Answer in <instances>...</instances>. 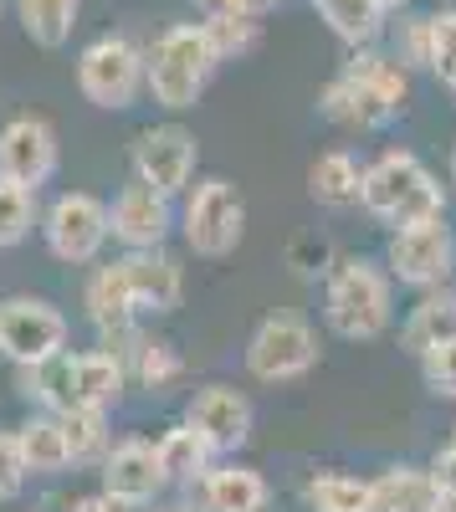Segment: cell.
<instances>
[{"mask_svg":"<svg viewBox=\"0 0 456 512\" xmlns=\"http://www.w3.org/2000/svg\"><path fill=\"white\" fill-rule=\"evenodd\" d=\"M405 98H410V67L395 52L359 47L344 62V72L318 93V113L349 128V134H380L400 118Z\"/></svg>","mask_w":456,"mask_h":512,"instance_id":"obj_1","label":"cell"},{"mask_svg":"<svg viewBox=\"0 0 456 512\" xmlns=\"http://www.w3.org/2000/svg\"><path fill=\"white\" fill-rule=\"evenodd\" d=\"M323 318L349 344H369L395 323V277L369 256H339L323 277Z\"/></svg>","mask_w":456,"mask_h":512,"instance_id":"obj_2","label":"cell"},{"mask_svg":"<svg viewBox=\"0 0 456 512\" xmlns=\"http://www.w3.org/2000/svg\"><path fill=\"white\" fill-rule=\"evenodd\" d=\"M359 205L385 226H416L431 216H446V190L410 149H385L364 164Z\"/></svg>","mask_w":456,"mask_h":512,"instance_id":"obj_3","label":"cell"},{"mask_svg":"<svg viewBox=\"0 0 456 512\" xmlns=\"http://www.w3.org/2000/svg\"><path fill=\"white\" fill-rule=\"evenodd\" d=\"M221 57L211 52L200 21H180L170 31L154 36V47H144V77H149V98L170 113H185L200 103V93L211 88Z\"/></svg>","mask_w":456,"mask_h":512,"instance_id":"obj_4","label":"cell"},{"mask_svg":"<svg viewBox=\"0 0 456 512\" xmlns=\"http://www.w3.org/2000/svg\"><path fill=\"white\" fill-rule=\"evenodd\" d=\"M77 93L88 98L103 113H123L134 108L149 93V77H144V47L134 36H98L77 52Z\"/></svg>","mask_w":456,"mask_h":512,"instance_id":"obj_5","label":"cell"},{"mask_svg":"<svg viewBox=\"0 0 456 512\" xmlns=\"http://www.w3.org/2000/svg\"><path fill=\"white\" fill-rule=\"evenodd\" d=\"M180 236L195 256H231L246 236V200L226 175H205L180 200Z\"/></svg>","mask_w":456,"mask_h":512,"instance_id":"obj_6","label":"cell"},{"mask_svg":"<svg viewBox=\"0 0 456 512\" xmlns=\"http://www.w3.org/2000/svg\"><path fill=\"white\" fill-rule=\"evenodd\" d=\"M318 364V333L298 313H267L246 338V374L262 384H293Z\"/></svg>","mask_w":456,"mask_h":512,"instance_id":"obj_7","label":"cell"},{"mask_svg":"<svg viewBox=\"0 0 456 512\" xmlns=\"http://www.w3.org/2000/svg\"><path fill=\"white\" fill-rule=\"evenodd\" d=\"M41 236H47V251L57 256V262L88 267L113 241L108 205L98 195H88V190H67V195H57L47 210H41Z\"/></svg>","mask_w":456,"mask_h":512,"instance_id":"obj_8","label":"cell"},{"mask_svg":"<svg viewBox=\"0 0 456 512\" xmlns=\"http://www.w3.org/2000/svg\"><path fill=\"white\" fill-rule=\"evenodd\" d=\"M385 267L400 287H416V292L446 287L451 267H456V241H451L446 216H431V221H416V226H395L390 241H385Z\"/></svg>","mask_w":456,"mask_h":512,"instance_id":"obj_9","label":"cell"},{"mask_svg":"<svg viewBox=\"0 0 456 512\" xmlns=\"http://www.w3.org/2000/svg\"><path fill=\"white\" fill-rule=\"evenodd\" d=\"M67 349V313L47 297H6L0 303V354L16 369L41 364Z\"/></svg>","mask_w":456,"mask_h":512,"instance_id":"obj_10","label":"cell"},{"mask_svg":"<svg viewBox=\"0 0 456 512\" xmlns=\"http://www.w3.org/2000/svg\"><path fill=\"white\" fill-rule=\"evenodd\" d=\"M129 159H134V180H144L164 195H185L195 180V164H200V139L185 123H154L134 139Z\"/></svg>","mask_w":456,"mask_h":512,"instance_id":"obj_11","label":"cell"},{"mask_svg":"<svg viewBox=\"0 0 456 512\" xmlns=\"http://www.w3.org/2000/svg\"><path fill=\"white\" fill-rule=\"evenodd\" d=\"M180 226V210H175V195H164L144 180H129L113 205H108V231L123 251H144V246H164L170 231Z\"/></svg>","mask_w":456,"mask_h":512,"instance_id":"obj_12","label":"cell"},{"mask_svg":"<svg viewBox=\"0 0 456 512\" xmlns=\"http://www.w3.org/2000/svg\"><path fill=\"white\" fill-rule=\"evenodd\" d=\"M57 175V128L36 113H21L0 128V180L41 190Z\"/></svg>","mask_w":456,"mask_h":512,"instance_id":"obj_13","label":"cell"},{"mask_svg":"<svg viewBox=\"0 0 456 512\" xmlns=\"http://www.w3.org/2000/svg\"><path fill=\"white\" fill-rule=\"evenodd\" d=\"M82 308H88V323L98 328V338L108 349L129 354L134 338H139V303H134V287L123 277L118 262L98 267L88 277V292H82Z\"/></svg>","mask_w":456,"mask_h":512,"instance_id":"obj_14","label":"cell"},{"mask_svg":"<svg viewBox=\"0 0 456 512\" xmlns=\"http://www.w3.org/2000/svg\"><path fill=\"white\" fill-rule=\"evenodd\" d=\"M98 477H103V492L129 502V507H149L164 487V466H159V446L154 441H118L108 446V456L98 461Z\"/></svg>","mask_w":456,"mask_h":512,"instance_id":"obj_15","label":"cell"},{"mask_svg":"<svg viewBox=\"0 0 456 512\" xmlns=\"http://www.w3.org/2000/svg\"><path fill=\"white\" fill-rule=\"evenodd\" d=\"M185 420L221 456H231L252 441V400L241 390H231V384H205V390H195L190 405H185Z\"/></svg>","mask_w":456,"mask_h":512,"instance_id":"obj_16","label":"cell"},{"mask_svg":"<svg viewBox=\"0 0 456 512\" xmlns=\"http://www.w3.org/2000/svg\"><path fill=\"white\" fill-rule=\"evenodd\" d=\"M123 277L134 287V303L139 313H175L180 308V292H185V272L180 262L164 246H144V251H123L118 256Z\"/></svg>","mask_w":456,"mask_h":512,"instance_id":"obj_17","label":"cell"},{"mask_svg":"<svg viewBox=\"0 0 456 512\" xmlns=\"http://www.w3.org/2000/svg\"><path fill=\"white\" fill-rule=\"evenodd\" d=\"M200 507L205 512H267L272 507V487L257 466L241 461H216L200 477Z\"/></svg>","mask_w":456,"mask_h":512,"instance_id":"obj_18","label":"cell"},{"mask_svg":"<svg viewBox=\"0 0 456 512\" xmlns=\"http://www.w3.org/2000/svg\"><path fill=\"white\" fill-rule=\"evenodd\" d=\"M369 512H441L431 466H390L369 482Z\"/></svg>","mask_w":456,"mask_h":512,"instance_id":"obj_19","label":"cell"},{"mask_svg":"<svg viewBox=\"0 0 456 512\" xmlns=\"http://www.w3.org/2000/svg\"><path fill=\"white\" fill-rule=\"evenodd\" d=\"M154 446H159V466H164V482H170V487H200V477L211 472L216 456H221L190 420L170 425V431H164Z\"/></svg>","mask_w":456,"mask_h":512,"instance_id":"obj_20","label":"cell"},{"mask_svg":"<svg viewBox=\"0 0 456 512\" xmlns=\"http://www.w3.org/2000/svg\"><path fill=\"white\" fill-rule=\"evenodd\" d=\"M72 390H77V405H98V410H113L129 390V359L118 349H88L77 354V369H72Z\"/></svg>","mask_w":456,"mask_h":512,"instance_id":"obj_21","label":"cell"},{"mask_svg":"<svg viewBox=\"0 0 456 512\" xmlns=\"http://www.w3.org/2000/svg\"><path fill=\"white\" fill-rule=\"evenodd\" d=\"M16 441H21V456H26V472L31 477H62L67 466H72V451H67L62 415L57 410H31L16 425Z\"/></svg>","mask_w":456,"mask_h":512,"instance_id":"obj_22","label":"cell"},{"mask_svg":"<svg viewBox=\"0 0 456 512\" xmlns=\"http://www.w3.org/2000/svg\"><path fill=\"white\" fill-rule=\"evenodd\" d=\"M313 11L349 52L375 47V41L385 36V21H390V11L380 6V0H313Z\"/></svg>","mask_w":456,"mask_h":512,"instance_id":"obj_23","label":"cell"},{"mask_svg":"<svg viewBox=\"0 0 456 512\" xmlns=\"http://www.w3.org/2000/svg\"><path fill=\"white\" fill-rule=\"evenodd\" d=\"M359 180H364V164L349 149H328L308 164V195L328 210H349L359 205Z\"/></svg>","mask_w":456,"mask_h":512,"instance_id":"obj_24","label":"cell"},{"mask_svg":"<svg viewBox=\"0 0 456 512\" xmlns=\"http://www.w3.org/2000/svg\"><path fill=\"white\" fill-rule=\"evenodd\" d=\"M451 333H456V292L431 287V292H421V303L410 308V318L400 323V344L421 359L426 349H436L441 338H451Z\"/></svg>","mask_w":456,"mask_h":512,"instance_id":"obj_25","label":"cell"},{"mask_svg":"<svg viewBox=\"0 0 456 512\" xmlns=\"http://www.w3.org/2000/svg\"><path fill=\"white\" fill-rule=\"evenodd\" d=\"M72 369H77V354H52V359H41V364H26L21 369V395L36 400L41 410H72L77 405V390H72Z\"/></svg>","mask_w":456,"mask_h":512,"instance_id":"obj_26","label":"cell"},{"mask_svg":"<svg viewBox=\"0 0 456 512\" xmlns=\"http://www.w3.org/2000/svg\"><path fill=\"white\" fill-rule=\"evenodd\" d=\"M77 11H82V0H16V21L41 52L67 47L72 26H77Z\"/></svg>","mask_w":456,"mask_h":512,"instance_id":"obj_27","label":"cell"},{"mask_svg":"<svg viewBox=\"0 0 456 512\" xmlns=\"http://www.w3.org/2000/svg\"><path fill=\"white\" fill-rule=\"evenodd\" d=\"M62 436H67L72 466L103 461V456H108V446H113L108 410H98V405H72V410H62Z\"/></svg>","mask_w":456,"mask_h":512,"instance_id":"obj_28","label":"cell"},{"mask_svg":"<svg viewBox=\"0 0 456 512\" xmlns=\"http://www.w3.org/2000/svg\"><path fill=\"white\" fill-rule=\"evenodd\" d=\"M308 512H369V482L349 472H318L303 487Z\"/></svg>","mask_w":456,"mask_h":512,"instance_id":"obj_29","label":"cell"},{"mask_svg":"<svg viewBox=\"0 0 456 512\" xmlns=\"http://www.w3.org/2000/svg\"><path fill=\"white\" fill-rule=\"evenodd\" d=\"M129 359V379H139V384H149V390H164V384H175L180 379V354H175V344L170 338H134V349L123 354Z\"/></svg>","mask_w":456,"mask_h":512,"instance_id":"obj_30","label":"cell"},{"mask_svg":"<svg viewBox=\"0 0 456 512\" xmlns=\"http://www.w3.org/2000/svg\"><path fill=\"white\" fill-rule=\"evenodd\" d=\"M31 226H41L36 190H26L16 180H0V246H21L31 236Z\"/></svg>","mask_w":456,"mask_h":512,"instance_id":"obj_31","label":"cell"},{"mask_svg":"<svg viewBox=\"0 0 456 512\" xmlns=\"http://www.w3.org/2000/svg\"><path fill=\"white\" fill-rule=\"evenodd\" d=\"M200 26H205V41H211V52L221 62L246 57L257 47V16H205Z\"/></svg>","mask_w":456,"mask_h":512,"instance_id":"obj_32","label":"cell"},{"mask_svg":"<svg viewBox=\"0 0 456 512\" xmlns=\"http://www.w3.org/2000/svg\"><path fill=\"white\" fill-rule=\"evenodd\" d=\"M400 21H395V57L410 67V72H416V67H426L431 62V11H395Z\"/></svg>","mask_w":456,"mask_h":512,"instance_id":"obj_33","label":"cell"},{"mask_svg":"<svg viewBox=\"0 0 456 512\" xmlns=\"http://www.w3.org/2000/svg\"><path fill=\"white\" fill-rule=\"evenodd\" d=\"M426 72L436 82H456V11H431V62Z\"/></svg>","mask_w":456,"mask_h":512,"instance_id":"obj_34","label":"cell"},{"mask_svg":"<svg viewBox=\"0 0 456 512\" xmlns=\"http://www.w3.org/2000/svg\"><path fill=\"white\" fill-rule=\"evenodd\" d=\"M421 379L431 395H456V333L421 354Z\"/></svg>","mask_w":456,"mask_h":512,"instance_id":"obj_35","label":"cell"},{"mask_svg":"<svg viewBox=\"0 0 456 512\" xmlns=\"http://www.w3.org/2000/svg\"><path fill=\"white\" fill-rule=\"evenodd\" d=\"M26 456H21V441L16 431H0V502H16L26 492Z\"/></svg>","mask_w":456,"mask_h":512,"instance_id":"obj_36","label":"cell"},{"mask_svg":"<svg viewBox=\"0 0 456 512\" xmlns=\"http://www.w3.org/2000/svg\"><path fill=\"white\" fill-rule=\"evenodd\" d=\"M431 477H436V492H441V512H456V441L431 461Z\"/></svg>","mask_w":456,"mask_h":512,"instance_id":"obj_37","label":"cell"},{"mask_svg":"<svg viewBox=\"0 0 456 512\" xmlns=\"http://www.w3.org/2000/svg\"><path fill=\"white\" fill-rule=\"evenodd\" d=\"M67 512H129V502H118V497H108V492H93V497H77Z\"/></svg>","mask_w":456,"mask_h":512,"instance_id":"obj_38","label":"cell"},{"mask_svg":"<svg viewBox=\"0 0 456 512\" xmlns=\"http://www.w3.org/2000/svg\"><path fill=\"white\" fill-rule=\"evenodd\" d=\"M200 16H236V0H195Z\"/></svg>","mask_w":456,"mask_h":512,"instance_id":"obj_39","label":"cell"},{"mask_svg":"<svg viewBox=\"0 0 456 512\" xmlns=\"http://www.w3.org/2000/svg\"><path fill=\"white\" fill-rule=\"evenodd\" d=\"M277 0H236V16H267Z\"/></svg>","mask_w":456,"mask_h":512,"instance_id":"obj_40","label":"cell"},{"mask_svg":"<svg viewBox=\"0 0 456 512\" xmlns=\"http://www.w3.org/2000/svg\"><path fill=\"white\" fill-rule=\"evenodd\" d=\"M154 512H205V507H190V502H175V507H154Z\"/></svg>","mask_w":456,"mask_h":512,"instance_id":"obj_41","label":"cell"},{"mask_svg":"<svg viewBox=\"0 0 456 512\" xmlns=\"http://www.w3.org/2000/svg\"><path fill=\"white\" fill-rule=\"evenodd\" d=\"M380 6H385V11H405V6H410V0H380Z\"/></svg>","mask_w":456,"mask_h":512,"instance_id":"obj_42","label":"cell"},{"mask_svg":"<svg viewBox=\"0 0 456 512\" xmlns=\"http://www.w3.org/2000/svg\"><path fill=\"white\" fill-rule=\"evenodd\" d=\"M451 185H456V149H451Z\"/></svg>","mask_w":456,"mask_h":512,"instance_id":"obj_43","label":"cell"},{"mask_svg":"<svg viewBox=\"0 0 456 512\" xmlns=\"http://www.w3.org/2000/svg\"><path fill=\"white\" fill-rule=\"evenodd\" d=\"M451 98H456V82H451Z\"/></svg>","mask_w":456,"mask_h":512,"instance_id":"obj_44","label":"cell"},{"mask_svg":"<svg viewBox=\"0 0 456 512\" xmlns=\"http://www.w3.org/2000/svg\"><path fill=\"white\" fill-rule=\"evenodd\" d=\"M0 11H6V0H0Z\"/></svg>","mask_w":456,"mask_h":512,"instance_id":"obj_45","label":"cell"}]
</instances>
